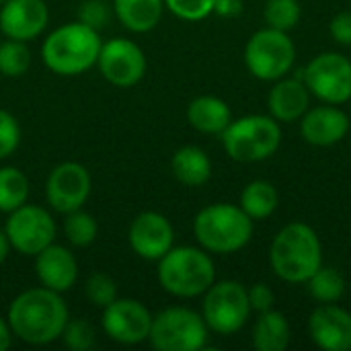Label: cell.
Segmentation results:
<instances>
[{"label": "cell", "instance_id": "cell-1", "mask_svg": "<svg viewBox=\"0 0 351 351\" xmlns=\"http://www.w3.org/2000/svg\"><path fill=\"white\" fill-rule=\"evenodd\" d=\"M6 321L16 339L29 346H47L62 337L70 313L60 292L41 286L21 292L10 302Z\"/></svg>", "mask_w": 351, "mask_h": 351}, {"label": "cell", "instance_id": "cell-2", "mask_svg": "<svg viewBox=\"0 0 351 351\" xmlns=\"http://www.w3.org/2000/svg\"><path fill=\"white\" fill-rule=\"evenodd\" d=\"M269 265L288 284H306L323 265V245L317 230L304 222H290L269 245Z\"/></svg>", "mask_w": 351, "mask_h": 351}, {"label": "cell", "instance_id": "cell-3", "mask_svg": "<svg viewBox=\"0 0 351 351\" xmlns=\"http://www.w3.org/2000/svg\"><path fill=\"white\" fill-rule=\"evenodd\" d=\"M101 45L103 41L97 29L74 21L53 29L45 37L41 60L58 76H78L97 66Z\"/></svg>", "mask_w": 351, "mask_h": 351}, {"label": "cell", "instance_id": "cell-4", "mask_svg": "<svg viewBox=\"0 0 351 351\" xmlns=\"http://www.w3.org/2000/svg\"><path fill=\"white\" fill-rule=\"evenodd\" d=\"M253 220L234 204H210L193 220V234L202 249L214 255H232L253 239Z\"/></svg>", "mask_w": 351, "mask_h": 351}, {"label": "cell", "instance_id": "cell-5", "mask_svg": "<svg viewBox=\"0 0 351 351\" xmlns=\"http://www.w3.org/2000/svg\"><path fill=\"white\" fill-rule=\"evenodd\" d=\"M158 284L175 298H197L216 282V265L202 247H173L158 259Z\"/></svg>", "mask_w": 351, "mask_h": 351}, {"label": "cell", "instance_id": "cell-6", "mask_svg": "<svg viewBox=\"0 0 351 351\" xmlns=\"http://www.w3.org/2000/svg\"><path fill=\"white\" fill-rule=\"evenodd\" d=\"M224 152L237 162H261L271 158L282 144V128L271 115H243L220 134Z\"/></svg>", "mask_w": 351, "mask_h": 351}, {"label": "cell", "instance_id": "cell-7", "mask_svg": "<svg viewBox=\"0 0 351 351\" xmlns=\"http://www.w3.org/2000/svg\"><path fill=\"white\" fill-rule=\"evenodd\" d=\"M208 333L202 313L169 306L152 317L148 341L158 351H199L208 346Z\"/></svg>", "mask_w": 351, "mask_h": 351}, {"label": "cell", "instance_id": "cell-8", "mask_svg": "<svg viewBox=\"0 0 351 351\" xmlns=\"http://www.w3.org/2000/svg\"><path fill=\"white\" fill-rule=\"evenodd\" d=\"M296 62V45L286 31L271 27L255 31L245 45V66L261 82H276L290 74Z\"/></svg>", "mask_w": 351, "mask_h": 351}, {"label": "cell", "instance_id": "cell-9", "mask_svg": "<svg viewBox=\"0 0 351 351\" xmlns=\"http://www.w3.org/2000/svg\"><path fill=\"white\" fill-rule=\"evenodd\" d=\"M251 313L247 288L237 280L214 282L204 294L202 317L216 335L228 337L239 333L251 319Z\"/></svg>", "mask_w": 351, "mask_h": 351}, {"label": "cell", "instance_id": "cell-10", "mask_svg": "<svg viewBox=\"0 0 351 351\" xmlns=\"http://www.w3.org/2000/svg\"><path fill=\"white\" fill-rule=\"evenodd\" d=\"M300 78L304 80L311 97L321 103L343 105L351 99V60L337 51H323L315 56Z\"/></svg>", "mask_w": 351, "mask_h": 351}, {"label": "cell", "instance_id": "cell-11", "mask_svg": "<svg viewBox=\"0 0 351 351\" xmlns=\"http://www.w3.org/2000/svg\"><path fill=\"white\" fill-rule=\"evenodd\" d=\"M4 232L16 253L25 257H35L39 251L56 241L58 230L51 214L45 208L25 204L8 214Z\"/></svg>", "mask_w": 351, "mask_h": 351}, {"label": "cell", "instance_id": "cell-12", "mask_svg": "<svg viewBox=\"0 0 351 351\" xmlns=\"http://www.w3.org/2000/svg\"><path fill=\"white\" fill-rule=\"evenodd\" d=\"M97 66L107 82L119 88H128L144 78L146 56L136 41L115 37L101 45Z\"/></svg>", "mask_w": 351, "mask_h": 351}, {"label": "cell", "instance_id": "cell-13", "mask_svg": "<svg viewBox=\"0 0 351 351\" xmlns=\"http://www.w3.org/2000/svg\"><path fill=\"white\" fill-rule=\"evenodd\" d=\"M152 313L134 298H115L103 308L101 327L105 335L121 346H138L148 341L152 327Z\"/></svg>", "mask_w": 351, "mask_h": 351}, {"label": "cell", "instance_id": "cell-14", "mask_svg": "<svg viewBox=\"0 0 351 351\" xmlns=\"http://www.w3.org/2000/svg\"><path fill=\"white\" fill-rule=\"evenodd\" d=\"M90 187L93 181L86 167L74 160H66L53 167L51 173L47 175L45 199L56 212L68 214L80 210L86 204L90 195Z\"/></svg>", "mask_w": 351, "mask_h": 351}, {"label": "cell", "instance_id": "cell-15", "mask_svg": "<svg viewBox=\"0 0 351 351\" xmlns=\"http://www.w3.org/2000/svg\"><path fill=\"white\" fill-rule=\"evenodd\" d=\"M128 241L132 251L146 261H158L173 249L175 230L167 216L158 212L138 214L128 230Z\"/></svg>", "mask_w": 351, "mask_h": 351}, {"label": "cell", "instance_id": "cell-16", "mask_svg": "<svg viewBox=\"0 0 351 351\" xmlns=\"http://www.w3.org/2000/svg\"><path fill=\"white\" fill-rule=\"evenodd\" d=\"M300 136L306 144L317 148H329L339 144L350 132V115L339 105L323 103L319 107H308V111L298 119Z\"/></svg>", "mask_w": 351, "mask_h": 351}, {"label": "cell", "instance_id": "cell-17", "mask_svg": "<svg viewBox=\"0 0 351 351\" xmlns=\"http://www.w3.org/2000/svg\"><path fill=\"white\" fill-rule=\"evenodd\" d=\"M49 23L45 0H6L0 8V31L8 39L31 41Z\"/></svg>", "mask_w": 351, "mask_h": 351}, {"label": "cell", "instance_id": "cell-18", "mask_svg": "<svg viewBox=\"0 0 351 351\" xmlns=\"http://www.w3.org/2000/svg\"><path fill=\"white\" fill-rule=\"evenodd\" d=\"M308 335L325 351L351 350V313L335 304H319L308 317Z\"/></svg>", "mask_w": 351, "mask_h": 351}, {"label": "cell", "instance_id": "cell-19", "mask_svg": "<svg viewBox=\"0 0 351 351\" xmlns=\"http://www.w3.org/2000/svg\"><path fill=\"white\" fill-rule=\"evenodd\" d=\"M35 274L43 288L64 294L78 280V261L70 249L51 243L35 255Z\"/></svg>", "mask_w": 351, "mask_h": 351}, {"label": "cell", "instance_id": "cell-20", "mask_svg": "<svg viewBox=\"0 0 351 351\" xmlns=\"http://www.w3.org/2000/svg\"><path fill=\"white\" fill-rule=\"evenodd\" d=\"M311 107V90L300 76H284L267 93L269 115L280 123L298 121Z\"/></svg>", "mask_w": 351, "mask_h": 351}, {"label": "cell", "instance_id": "cell-21", "mask_svg": "<svg viewBox=\"0 0 351 351\" xmlns=\"http://www.w3.org/2000/svg\"><path fill=\"white\" fill-rule=\"evenodd\" d=\"M187 121L193 130L208 136H220L232 121L228 103L214 95L195 97L187 107Z\"/></svg>", "mask_w": 351, "mask_h": 351}, {"label": "cell", "instance_id": "cell-22", "mask_svg": "<svg viewBox=\"0 0 351 351\" xmlns=\"http://www.w3.org/2000/svg\"><path fill=\"white\" fill-rule=\"evenodd\" d=\"M171 171L175 179L185 187H202L212 177V160L204 148L187 144L175 150L171 158Z\"/></svg>", "mask_w": 351, "mask_h": 351}, {"label": "cell", "instance_id": "cell-23", "mask_svg": "<svg viewBox=\"0 0 351 351\" xmlns=\"http://www.w3.org/2000/svg\"><path fill=\"white\" fill-rule=\"evenodd\" d=\"M253 348L257 351H284L292 341V329L284 313L271 308L257 315L253 325Z\"/></svg>", "mask_w": 351, "mask_h": 351}, {"label": "cell", "instance_id": "cell-24", "mask_svg": "<svg viewBox=\"0 0 351 351\" xmlns=\"http://www.w3.org/2000/svg\"><path fill=\"white\" fill-rule=\"evenodd\" d=\"M115 16L132 33L152 31L165 12V0H113Z\"/></svg>", "mask_w": 351, "mask_h": 351}, {"label": "cell", "instance_id": "cell-25", "mask_svg": "<svg viewBox=\"0 0 351 351\" xmlns=\"http://www.w3.org/2000/svg\"><path fill=\"white\" fill-rule=\"evenodd\" d=\"M239 206L243 208V212L253 220H265L269 218L278 206H280V193L274 187V183L265 181V179H255L251 183L245 185L243 193H241V202Z\"/></svg>", "mask_w": 351, "mask_h": 351}, {"label": "cell", "instance_id": "cell-26", "mask_svg": "<svg viewBox=\"0 0 351 351\" xmlns=\"http://www.w3.org/2000/svg\"><path fill=\"white\" fill-rule=\"evenodd\" d=\"M306 288H308V294H311V298L315 302H319V304H335L346 294V280L337 269L321 265L308 278Z\"/></svg>", "mask_w": 351, "mask_h": 351}, {"label": "cell", "instance_id": "cell-27", "mask_svg": "<svg viewBox=\"0 0 351 351\" xmlns=\"http://www.w3.org/2000/svg\"><path fill=\"white\" fill-rule=\"evenodd\" d=\"M29 199V179L16 167H0V212L10 214Z\"/></svg>", "mask_w": 351, "mask_h": 351}, {"label": "cell", "instance_id": "cell-28", "mask_svg": "<svg viewBox=\"0 0 351 351\" xmlns=\"http://www.w3.org/2000/svg\"><path fill=\"white\" fill-rule=\"evenodd\" d=\"M64 234L68 239L70 245L74 247H88L90 243H95L97 234H99V224L95 220L93 214L80 210L68 212L64 214Z\"/></svg>", "mask_w": 351, "mask_h": 351}, {"label": "cell", "instance_id": "cell-29", "mask_svg": "<svg viewBox=\"0 0 351 351\" xmlns=\"http://www.w3.org/2000/svg\"><path fill=\"white\" fill-rule=\"evenodd\" d=\"M31 68V49L27 41L8 39L0 43V74L8 78L23 76Z\"/></svg>", "mask_w": 351, "mask_h": 351}, {"label": "cell", "instance_id": "cell-30", "mask_svg": "<svg viewBox=\"0 0 351 351\" xmlns=\"http://www.w3.org/2000/svg\"><path fill=\"white\" fill-rule=\"evenodd\" d=\"M302 16L298 0H267L263 6V21L267 27L278 31H292Z\"/></svg>", "mask_w": 351, "mask_h": 351}, {"label": "cell", "instance_id": "cell-31", "mask_svg": "<svg viewBox=\"0 0 351 351\" xmlns=\"http://www.w3.org/2000/svg\"><path fill=\"white\" fill-rule=\"evenodd\" d=\"M84 294L93 306L105 308L117 298V282L107 274H93L84 284Z\"/></svg>", "mask_w": 351, "mask_h": 351}, {"label": "cell", "instance_id": "cell-32", "mask_svg": "<svg viewBox=\"0 0 351 351\" xmlns=\"http://www.w3.org/2000/svg\"><path fill=\"white\" fill-rule=\"evenodd\" d=\"M64 346L72 351H88L95 346V329L84 319H70L60 337Z\"/></svg>", "mask_w": 351, "mask_h": 351}, {"label": "cell", "instance_id": "cell-33", "mask_svg": "<svg viewBox=\"0 0 351 351\" xmlns=\"http://www.w3.org/2000/svg\"><path fill=\"white\" fill-rule=\"evenodd\" d=\"M216 0H165V8H169L181 21H204L214 12Z\"/></svg>", "mask_w": 351, "mask_h": 351}, {"label": "cell", "instance_id": "cell-34", "mask_svg": "<svg viewBox=\"0 0 351 351\" xmlns=\"http://www.w3.org/2000/svg\"><path fill=\"white\" fill-rule=\"evenodd\" d=\"M21 144V125L16 117L0 109V160L12 156Z\"/></svg>", "mask_w": 351, "mask_h": 351}, {"label": "cell", "instance_id": "cell-35", "mask_svg": "<svg viewBox=\"0 0 351 351\" xmlns=\"http://www.w3.org/2000/svg\"><path fill=\"white\" fill-rule=\"evenodd\" d=\"M76 21L84 23L90 29L101 31L109 23V6L103 0H84L78 6V19Z\"/></svg>", "mask_w": 351, "mask_h": 351}, {"label": "cell", "instance_id": "cell-36", "mask_svg": "<svg viewBox=\"0 0 351 351\" xmlns=\"http://www.w3.org/2000/svg\"><path fill=\"white\" fill-rule=\"evenodd\" d=\"M247 296H249V304H251V311L253 313H265V311H271L274 304H276V294L274 290L259 282V284H253L251 288H247Z\"/></svg>", "mask_w": 351, "mask_h": 351}, {"label": "cell", "instance_id": "cell-37", "mask_svg": "<svg viewBox=\"0 0 351 351\" xmlns=\"http://www.w3.org/2000/svg\"><path fill=\"white\" fill-rule=\"evenodd\" d=\"M329 35L339 45H351V10L337 12L329 23Z\"/></svg>", "mask_w": 351, "mask_h": 351}, {"label": "cell", "instance_id": "cell-38", "mask_svg": "<svg viewBox=\"0 0 351 351\" xmlns=\"http://www.w3.org/2000/svg\"><path fill=\"white\" fill-rule=\"evenodd\" d=\"M214 12L224 19L239 16L243 12V0H216L214 2Z\"/></svg>", "mask_w": 351, "mask_h": 351}, {"label": "cell", "instance_id": "cell-39", "mask_svg": "<svg viewBox=\"0 0 351 351\" xmlns=\"http://www.w3.org/2000/svg\"><path fill=\"white\" fill-rule=\"evenodd\" d=\"M12 343V329L6 319L0 317V351H6Z\"/></svg>", "mask_w": 351, "mask_h": 351}, {"label": "cell", "instance_id": "cell-40", "mask_svg": "<svg viewBox=\"0 0 351 351\" xmlns=\"http://www.w3.org/2000/svg\"><path fill=\"white\" fill-rule=\"evenodd\" d=\"M10 241H8V237H6V232L4 230H0V265L8 259V255H10Z\"/></svg>", "mask_w": 351, "mask_h": 351}, {"label": "cell", "instance_id": "cell-41", "mask_svg": "<svg viewBox=\"0 0 351 351\" xmlns=\"http://www.w3.org/2000/svg\"><path fill=\"white\" fill-rule=\"evenodd\" d=\"M0 43H2V31H0Z\"/></svg>", "mask_w": 351, "mask_h": 351}, {"label": "cell", "instance_id": "cell-42", "mask_svg": "<svg viewBox=\"0 0 351 351\" xmlns=\"http://www.w3.org/2000/svg\"><path fill=\"white\" fill-rule=\"evenodd\" d=\"M4 2H6V0H0V4H4Z\"/></svg>", "mask_w": 351, "mask_h": 351}, {"label": "cell", "instance_id": "cell-43", "mask_svg": "<svg viewBox=\"0 0 351 351\" xmlns=\"http://www.w3.org/2000/svg\"><path fill=\"white\" fill-rule=\"evenodd\" d=\"M350 2H351V0H350Z\"/></svg>", "mask_w": 351, "mask_h": 351}]
</instances>
